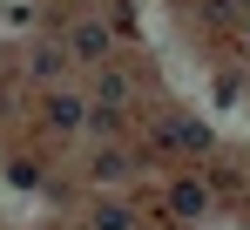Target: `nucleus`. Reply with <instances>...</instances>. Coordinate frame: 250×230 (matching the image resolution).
<instances>
[{
  "mask_svg": "<svg viewBox=\"0 0 250 230\" xmlns=\"http://www.w3.org/2000/svg\"><path fill=\"white\" fill-rule=\"evenodd\" d=\"M47 122L68 136V129H82V122H88V102H82V95H47Z\"/></svg>",
  "mask_w": 250,
  "mask_h": 230,
  "instance_id": "f257e3e1",
  "label": "nucleus"
},
{
  "mask_svg": "<svg viewBox=\"0 0 250 230\" xmlns=\"http://www.w3.org/2000/svg\"><path fill=\"white\" fill-rule=\"evenodd\" d=\"M169 203H176V217H183V224H196V217H203V190H196V183H176Z\"/></svg>",
  "mask_w": 250,
  "mask_h": 230,
  "instance_id": "f03ea898",
  "label": "nucleus"
},
{
  "mask_svg": "<svg viewBox=\"0 0 250 230\" xmlns=\"http://www.w3.org/2000/svg\"><path fill=\"white\" fill-rule=\"evenodd\" d=\"M88 224H95V230H128V224H135V217H128L122 203H102V210H95Z\"/></svg>",
  "mask_w": 250,
  "mask_h": 230,
  "instance_id": "7ed1b4c3",
  "label": "nucleus"
},
{
  "mask_svg": "<svg viewBox=\"0 0 250 230\" xmlns=\"http://www.w3.org/2000/svg\"><path fill=\"white\" fill-rule=\"evenodd\" d=\"M102 47H108V27H95V21L75 27V54H102Z\"/></svg>",
  "mask_w": 250,
  "mask_h": 230,
  "instance_id": "20e7f679",
  "label": "nucleus"
},
{
  "mask_svg": "<svg viewBox=\"0 0 250 230\" xmlns=\"http://www.w3.org/2000/svg\"><path fill=\"white\" fill-rule=\"evenodd\" d=\"M95 176H128V162H122V156H108V149H102V156H95Z\"/></svg>",
  "mask_w": 250,
  "mask_h": 230,
  "instance_id": "423d86ee",
  "label": "nucleus"
},
{
  "mask_svg": "<svg viewBox=\"0 0 250 230\" xmlns=\"http://www.w3.org/2000/svg\"><path fill=\"white\" fill-rule=\"evenodd\" d=\"M102 102H128V81L122 75H102Z\"/></svg>",
  "mask_w": 250,
  "mask_h": 230,
  "instance_id": "0eeeda50",
  "label": "nucleus"
},
{
  "mask_svg": "<svg viewBox=\"0 0 250 230\" xmlns=\"http://www.w3.org/2000/svg\"><path fill=\"white\" fill-rule=\"evenodd\" d=\"M61 61H68L61 47H41V54H34V75H61Z\"/></svg>",
  "mask_w": 250,
  "mask_h": 230,
  "instance_id": "39448f33",
  "label": "nucleus"
}]
</instances>
